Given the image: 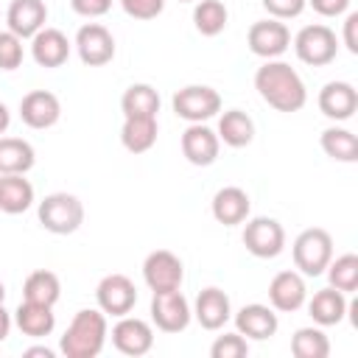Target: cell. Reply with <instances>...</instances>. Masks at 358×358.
Instances as JSON below:
<instances>
[{"label": "cell", "mask_w": 358, "mask_h": 358, "mask_svg": "<svg viewBox=\"0 0 358 358\" xmlns=\"http://www.w3.org/2000/svg\"><path fill=\"white\" fill-rule=\"evenodd\" d=\"M11 322H14V319H11V313L0 305V341H6V338H8V333H11Z\"/></svg>", "instance_id": "42"}, {"label": "cell", "mask_w": 358, "mask_h": 358, "mask_svg": "<svg viewBox=\"0 0 358 358\" xmlns=\"http://www.w3.org/2000/svg\"><path fill=\"white\" fill-rule=\"evenodd\" d=\"M280 322H277V313L274 308L268 305H260V302H252V305H243L238 313H235V330L243 336V338H252V341H266L277 333Z\"/></svg>", "instance_id": "17"}, {"label": "cell", "mask_w": 358, "mask_h": 358, "mask_svg": "<svg viewBox=\"0 0 358 358\" xmlns=\"http://www.w3.org/2000/svg\"><path fill=\"white\" fill-rule=\"evenodd\" d=\"M120 109H123V117H134V115L157 117L159 92L151 84H131V87H126V92L120 98Z\"/></svg>", "instance_id": "31"}, {"label": "cell", "mask_w": 358, "mask_h": 358, "mask_svg": "<svg viewBox=\"0 0 358 358\" xmlns=\"http://www.w3.org/2000/svg\"><path fill=\"white\" fill-rule=\"evenodd\" d=\"M143 280L151 291H173L185 280V266L173 252L157 249L143 260Z\"/></svg>", "instance_id": "12"}, {"label": "cell", "mask_w": 358, "mask_h": 358, "mask_svg": "<svg viewBox=\"0 0 358 358\" xmlns=\"http://www.w3.org/2000/svg\"><path fill=\"white\" fill-rule=\"evenodd\" d=\"M117 3L134 20H154L165 8V0H117Z\"/></svg>", "instance_id": "37"}, {"label": "cell", "mask_w": 358, "mask_h": 358, "mask_svg": "<svg viewBox=\"0 0 358 358\" xmlns=\"http://www.w3.org/2000/svg\"><path fill=\"white\" fill-rule=\"evenodd\" d=\"M213 218L224 227H235V224H243L249 218V210H252V201H249V193L243 187H221L215 196H213Z\"/></svg>", "instance_id": "22"}, {"label": "cell", "mask_w": 358, "mask_h": 358, "mask_svg": "<svg viewBox=\"0 0 358 358\" xmlns=\"http://www.w3.org/2000/svg\"><path fill=\"white\" fill-rule=\"evenodd\" d=\"M291 255H294V266L299 268V274L319 277V274H324L327 263L333 260V238L322 227L302 229L291 246Z\"/></svg>", "instance_id": "3"}, {"label": "cell", "mask_w": 358, "mask_h": 358, "mask_svg": "<svg viewBox=\"0 0 358 358\" xmlns=\"http://www.w3.org/2000/svg\"><path fill=\"white\" fill-rule=\"evenodd\" d=\"M8 126H11V112H8V106L0 101V137L8 131Z\"/></svg>", "instance_id": "44"}, {"label": "cell", "mask_w": 358, "mask_h": 358, "mask_svg": "<svg viewBox=\"0 0 358 358\" xmlns=\"http://www.w3.org/2000/svg\"><path fill=\"white\" fill-rule=\"evenodd\" d=\"M291 352L296 358H327L330 341L319 327H299L291 336Z\"/></svg>", "instance_id": "34"}, {"label": "cell", "mask_w": 358, "mask_h": 358, "mask_svg": "<svg viewBox=\"0 0 358 358\" xmlns=\"http://www.w3.org/2000/svg\"><path fill=\"white\" fill-rule=\"evenodd\" d=\"M308 6L322 17H341L350 8V0H308Z\"/></svg>", "instance_id": "40"}, {"label": "cell", "mask_w": 358, "mask_h": 358, "mask_svg": "<svg viewBox=\"0 0 358 358\" xmlns=\"http://www.w3.org/2000/svg\"><path fill=\"white\" fill-rule=\"evenodd\" d=\"M260 3L268 11V17H274V20H294L308 6V0H260Z\"/></svg>", "instance_id": "38"}, {"label": "cell", "mask_w": 358, "mask_h": 358, "mask_svg": "<svg viewBox=\"0 0 358 358\" xmlns=\"http://www.w3.org/2000/svg\"><path fill=\"white\" fill-rule=\"evenodd\" d=\"M31 56L39 67H62L70 59V39L59 28H42L31 36Z\"/></svg>", "instance_id": "20"}, {"label": "cell", "mask_w": 358, "mask_h": 358, "mask_svg": "<svg viewBox=\"0 0 358 358\" xmlns=\"http://www.w3.org/2000/svg\"><path fill=\"white\" fill-rule=\"evenodd\" d=\"M193 316H196V322H199L204 330H221V327L229 322V316H232L229 296H227L221 288H215V285L199 291L196 305H193Z\"/></svg>", "instance_id": "21"}, {"label": "cell", "mask_w": 358, "mask_h": 358, "mask_svg": "<svg viewBox=\"0 0 358 358\" xmlns=\"http://www.w3.org/2000/svg\"><path fill=\"white\" fill-rule=\"evenodd\" d=\"M14 324L20 327L22 336L31 338H45L53 333L56 327V313L50 305H39V302H20V308L14 310Z\"/></svg>", "instance_id": "23"}, {"label": "cell", "mask_w": 358, "mask_h": 358, "mask_svg": "<svg viewBox=\"0 0 358 358\" xmlns=\"http://www.w3.org/2000/svg\"><path fill=\"white\" fill-rule=\"evenodd\" d=\"M171 106H173L176 117H182L187 123H204L221 112V95L207 84H187L173 92Z\"/></svg>", "instance_id": "6"}, {"label": "cell", "mask_w": 358, "mask_h": 358, "mask_svg": "<svg viewBox=\"0 0 358 358\" xmlns=\"http://www.w3.org/2000/svg\"><path fill=\"white\" fill-rule=\"evenodd\" d=\"M159 134L157 117H145V115H134V117H123L120 126V143L126 151L131 154H145L148 148H154Z\"/></svg>", "instance_id": "24"}, {"label": "cell", "mask_w": 358, "mask_h": 358, "mask_svg": "<svg viewBox=\"0 0 358 358\" xmlns=\"http://www.w3.org/2000/svg\"><path fill=\"white\" fill-rule=\"evenodd\" d=\"M95 302L106 316H126L137 305V288L126 274H106L95 288Z\"/></svg>", "instance_id": "11"}, {"label": "cell", "mask_w": 358, "mask_h": 358, "mask_svg": "<svg viewBox=\"0 0 358 358\" xmlns=\"http://www.w3.org/2000/svg\"><path fill=\"white\" fill-rule=\"evenodd\" d=\"M179 3H196V0H179Z\"/></svg>", "instance_id": "46"}, {"label": "cell", "mask_w": 358, "mask_h": 358, "mask_svg": "<svg viewBox=\"0 0 358 358\" xmlns=\"http://www.w3.org/2000/svg\"><path fill=\"white\" fill-rule=\"evenodd\" d=\"M22 296L28 302H39V305H56L59 296H62V282L53 271L48 268H39V271H31L25 277V285H22Z\"/></svg>", "instance_id": "30"}, {"label": "cell", "mask_w": 358, "mask_h": 358, "mask_svg": "<svg viewBox=\"0 0 358 358\" xmlns=\"http://www.w3.org/2000/svg\"><path fill=\"white\" fill-rule=\"evenodd\" d=\"M112 344L117 352L140 358L154 347V330L145 319L137 316H117V324L112 327Z\"/></svg>", "instance_id": "13"}, {"label": "cell", "mask_w": 358, "mask_h": 358, "mask_svg": "<svg viewBox=\"0 0 358 358\" xmlns=\"http://www.w3.org/2000/svg\"><path fill=\"white\" fill-rule=\"evenodd\" d=\"M106 313L98 308H84L73 316V322L67 324L62 341H59V350L67 355V358H95L101 355L103 344H106Z\"/></svg>", "instance_id": "2"}, {"label": "cell", "mask_w": 358, "mask_h": 358, "mask_svg": "<svg viewBox=\"0 0 358 358\" xmlns=\"http://www.w3.org/2000/svg\"><path fill=\"white\" fill-rule=\"evenodd\" d=\"M213 358H246L249 355V341L235 330V333H224L213 341L210 347Z\"/></svg>", "instance_id": "35"}, {"label": "cell", "mask_w": 358, "mask_h": 358, "mask_svg": "<svg viewBox=\"0 0 358 358\" xmlns=\"http://www.w3.org/2000/svg\"><path fill=\"white\" fill-rule=\"evenodd\" d=\"M294 53L302 64H310V67H324L336 59L338 53V39H336V31L316 22V25H305L299 28V34L294 36Z\"/></svg>", "instance_id": "5"}, {"label": "cell", "mask_w": 358, "mask_h": 358, "mask_svg": "<svg viewBox=\"0 0 358 358\" xmlns=\"http://www.w3.org/2000/svg\"><path fill=\"white\" fill-rule=\"evenodd\" d=\"M39 224L53 235H70L84 224V204L73 193H50L36 207Z\"/></svg>", "instance_id": "4"}, {"label": "cell", "mask_w": 358, "mask_h": 358, "mask_svg": "<svg viewBox=\"0 0 358 358\" xmlns=\"http://www.w3.org/2000/svg\"><path fill=\"white\" fill-rule=\"evenodd\" d=\"M308 313L319 327H330L338 324L347 316V296L338 288H322L313 294V299L308 302Z\"/></svg>", "instance_id": "25"}, {"label": "cell", "mask_w": 358, "mask_h": 358, "mask_svg": "<svg viewBox=\"0 0 358 358\" xmlns=\"http://www.w3.org/2000/svg\"><path fill=\"white\" fill-rule=\"evenodd\" d=\"M22 355H25V358H53L56 352H53L50 347H28Z\"/></svg>", "instance_id": "43"}, {"label": "cell", "mask_w": 358, "mask_h": 358, "mask_svg": "<svg viewBox=\"0 0 358 358\" xmlns=\"http://www.w3.org/2000/svg\"><path fill=\"white\" fill-rule=\"evenodd\" d=\"M36 162L34 145L22 137H0V176L6 173H28Z\"/></svg>", "instance_id": "28"}, {"label": "cell", "mask_w": 358, "mask_h": 358, "mask_svg": "<svg viewBox=\"0 0 358 358\" xmlns=\"http://www.w3.org/2000/svg\"><path fill=\"white\" fill-rule=\"evenodd\" d=\"M218 148H221L218 134L204 123H190L182 131V154L190 165H199V168L213 165L218 159Z\"/></svg>", "instance_id": "15"}, {"label": "cell", "mask_w": 358, "mask_h": 358, "mask_svg": "<svg viewBox=\"0 0 358 358\" xmlns=\"http://www.w3.org/2000/svg\"><path fill=\"white\" fill-rule=\"evenodd\" d=\"M76 50H78V59L87 64V67H103L115 59V36L106 25L101 22H87L78 28L76 34Z\"/></svg>", "instance_id": "10"}, {"label": "cell", "mask_w": 358, "mask_h": 358, "mask_svg": "<svg viewBox=\"0 0 358 358\" xmlns=\"http://www.w3.org/2000/svg\"><path fill=\"white\" fill-rule=\"evenodd\" d=\"M34 204V185L25 173H6L0 176V210L6 215H20Z\"/></svg>", "instance_id": "26"}, {"label": "cell", "mask_w": 358, "mask_h": 358, "mask_svg": "<svg viewBox=\"0 0 358 358\" xmlns=\"http://www.w3.org/2000/svg\"><path fill=\"white\" fill-rule=\"evenodd\" d=\"M218 140L229 148H243L255 140V120L243 109H227L218 117Z\"/></svg>", "instance_id": "27"}, {"label": "cell", "mask_w": 358, "mask_h": 358, "mask_svg": "<svg viewBox=\"0 0 358 358\" xmlns=\"http://www.w3.org/2000/svg\"><path fill=\"white\" fill-rule=\"evenodd\" d=\"M243 246L255 255V257H277L285 249V229L277 218L268 215H257L252 221H246L243 227Z\"/></svg>", "instance_id": "8"}, {"label": "cell", "mask_w": 358, "mask_h": 358, "mask_svg": "<svg viewBox=\"0 0 358 358\" xmlns=\"http://www.w3.org/2000/svg\"><path fill=\"white\" fill-rule=\"evenodd\" d=\"M229 22V11L221 0H196L193 25L201 36H218Z\"/></svg>", "instance_id": "32"}, {"label": "cell", "mask_w": 358, "mask_h": 358, "mask_svg": "<svg viewBox=\"0 0 358 358\" xmlns=\"http://www.w3.org/2000/svg\"><path fill=\"white\" fill-rule=\"evenodd\" d=\"M20 117L28 129H50L62 117V103L48 90H31L20 101Z\"/></svg>", "instance_id": "14"}, {"label": "cell", "mask_w": 358, "mask_h": 358, "mask_svg": "<svg viewBox=\"0 0 358 358\" xmlns=\"http://www.w3.org/2000/svg\"><path fill=\"white\" fill-rule=\"evenodd\" d=\"M255 90L277 112H299L308 101L305 81L288 62H280V59H266V64L257 67Z\"/></svg>", "instance_id": "1"}, {"label": "cell", "mask_w": 358, "mask_h": 358, "mask_svg": "<svg viewBox=\"0 0 358 358\" xmlns=\"http://www.w3.org/2000/svg\"><path fill=\"white\" fill-rule=\"evenodd\" d=\"M308 299V285L299 271H280L268 282V302L280 313H294L305 305Z\"/></svg>", "instance_id": "16"}, {"label": "cell", "mask_w": 358, "mask_h": 358, "mask_svg": "<svg viewBox=\"0 0 358 358\" xmlns=\"http://www.w3.org/2000/svg\"><path fill=\"white\" fill-rule=\"evenodd\" d=\"M70 8H73L78 17L95 20V17H103V14L112 8V0H70Z\"/></svg>", "instance_id": "39"}, {"label": "cell", "mask_w": 358, "mask_h": 358, "mask_svg": "<svg viewBox=\"0 0 358 358\" xmlns=\"http://www.w3.org/2000/svg\"><path fill=\"white\" fill-rule=\"evenodd\" d=\"M3 299H6V285H3V280H0V305H3Z\"/></svg>", "instance_id": "45"}, {"label": "cell", "mask_w": 358, "mask_h": 358, "mask_svg": "<svg viewBox=\"0 0 358 358\" xmlns=\"http://www.w3.org/2000/svg\"><path fill=\"white\" fill-rule=\"evenodd\" d=\"M246 45L260 59H277L291 48V31L282 20H257L246 34Z\"/></svg>", "instance_id": "9"}, {"label": "cell", "mask_w": 358, "mask_h": 358, "mask_svg": "<svg viewBox=\"0 0 358 358\" xmlns=\"http://www.w3.org/2000/svg\"><path fill=\"white\" fill-rule=\"evenodd\" d=\"M319 109L330 120H350L358 109V90L350 81H327L319 90Z\"/></svg>", "instance_id": "19"}, {"label": "cell", "mask_w": 358, "mask_h": 358, "mask_svg": "<svg viewBox=\"0 0 358 358\" xmlns=\"http://www.w3.org/2000/svg\"><path fill=\"white\" fill-rule=\"evenodd\" d=\"M193 319V310L179 288L173 291H154L151 296V322L162 333H182L187 330Z\"/></svg>", "instance_id": "7"}, {"label": "cell", "mask_w": 358, "mask_h": 358, "mask_svg": "<svg viewBox=\"0 0 358 358\" xmlns=\"http://www.w3.org/2000/svg\"><path fill=\"white\" fill-rule=\"evenodd\" d=\"M48 22V6L45 0H11L6 11V25L20 39H31L36 31H42Z\"/></svg>", "instance_id": "18"}, {"label": "cell", "mask_w": 358, "mask_h": 358, "mask_svg": "<svg viewBox=\"0 0 358 358\" xmlns=\"http://www.w3.org/2000/svg\"><path fill=\"white\" fill-rule=\"evenodd\" d=\"M324 271H327L330 285L338 288L341 294H352V291H358V255L347 252V255L330 260Z\"/></svg>", "instance_id": "33"}, {"label": "cell", "mask_w": 358, "mask_h": 358, "mask_svg": "<svg viewBox=\"0 0 358 358\" xmlns=\"http://www.w3.org/2000/svg\"><path fill=\"white\" fill-rule=\"evenodd\" d=\"M22 64V39L11 31H0V70H17Z\"/></svg>", "instance_id": "36"}, {"label": "cell", "mask_w": 358, "mask_h": 358, "mask_svg": "<svg viewBox=\"0 0 358 358\" xmlns=\"http://www.w3.org/2000/svg\"><path fill=\"white\" fill-rule=\"evenodd\" d=\"M344 45L350 53H358V11H350L344 20Z\"/></svg>", "instance_id": "41"}, {"label": "cell", "mask_w": 358, "mask_h": 358, "mask_svg": "<svg viewBox=\"0 0 358 358\" xmlns=\"http://www.w3.org/2000/svg\"><path fill=\"white\" fill-rule=\"evenodd\" d=\"M319 145L336 162H358V137L350 129H341V126L324 129L319 137Z\"/></svg>", "instance_id": "29"}]
</instances>
